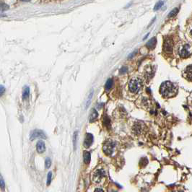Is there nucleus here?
<instances>
[{
	"label": "nucleus",
	"mask_w": 192,
	"mask_h": 192,
	"mask_svg": "<svg viewBox=\"0 0 192 192\" xmlns=\"http://www.w3.org/2000/svg\"><path fill=\"white\" fill-rule=\"evenodd\" d=\"M93 90H92L91 91H90V93H89V95H88V97H87V100H86V105H85V107L87 108L90 104V103H91V100H92V98H93Z\"/></svg>",
	"instance_id": "15"
},
{
	"label": "nucleus",
	"mask_w": 192,
	"mask_h": 192,
	"mask_svg": "<svg viewBox=\"0 0 192 192\" xmlns=\"http://www.w3.org/2000/svg\"><path fill=\"white\" fill-rule=\"evenodd\" d=\"M21 1H23V2H28L30 0H21Z\"/></svg>",
	"instance_id": "29"
},
{
	"label": "nucleus",
	"mask_w": 192,
	"mask_h": 192,
	"mask_svg": "<svg viewBox=\"0 0 192 192\" xmlns=\"http://www.w3.org/2000/svg\"><path fill=\"white\" fill-rule=\"evenodd\" d=\"M157 43V39L156 38H152V39H150V41H148L146 44L147 47L150 49H152L155 47V45Z\"/></svg>",
	"instance_id": "11"
},
{
	"label": "nucleus",
	"mask_w": 192,
	"mask_h": 192,
	"mask_svg": "<svg viewBox=\"0 0 192 192\" xmlns=\"http://www.w3.org/2000/svg\"><path fill=\"white\" fill-rule=\"evenodd\" d=\"M142 130V127L140 123H136L134 126V132L136 134H140Z\"/></svg>",
	"instance_id": "17"
},
{
	"label": "nucleus",
	"mask_w": 192,
	"mask_h": 192,
	"mask_svg": "<svg viewBox=\"0 0 192 192\" xmlns=\"http://www.w3.org/2000/svg\"><path fill=\"white\" fill-rule=\"evenodd\" d=\"M163 4H164V2H163V1H160V2H158L157 4L155 5V7H154V10H158L159 9H160V8L163 7Z\"/></svg>",
	"instance_id": "19"
},
{
	"label": "nucleus",
	"mask_w": 192,
	"mask_h": 192,
	"mask_svg": "<svg viewBox=\"0 0 192 192\" xmlns=\"http://www.w3.org/2000/svg\"><path fill=\"white\" fill-rule=\"evenodd\" d=\"M178 12V8H175L173 9L171 12L169 13L168 15V18H173V17H175Z\"/></svg>",
	"instance_id": "18"
},
{
	"label": "nucleus",
	"mask_w": 192,
	"mask_h": 192,
	"mask_svg": "<svg viewBox=\"0 0 192 192\" xmlns=\"http://www.w3.org/2000/svg\"><path fill=\"white\" fill-rule=\"evenodd\" d=\"M98 112L96 111L95 109H93V111H92L91 113H90V122L95 121L98 118Z\"/></svg>",
	"instance_id": "12"
},
{
	"label": "nucleus",
	"mask_w": 192,
	"mask_h": 192,
	"mask_svg": "<svg viewBox=\"0 0 192 192\" xmlns=\"http://www.w3.org/2000/svg\"><path fill=\"white\" fill-rule=\"evenodd\" d=\"M105 171L103 169H98L95 171L93 175V180L95 183H100L102 178L105 176Z\"/></svg>",
	"instance_id": "6"
},
{
	"label": "nucleus",
	"mask_w": 192,
	"mask_h": 192,
	"mask_svg": "<svg viewBox=\"0 0 192 192\" xmlns=\"http://www.w3.org/2000/svg\"><path fill=\"white\" fill-rule=\"evenodd\" d=\"M191 47L188 44L180 46L178 49V54L181 58H187L191 54Z\"/></svg>",
	"instance_id": "3"
},
{
	"label": "nucleus",
	"mask_w": 192,
	"mask_h": 192,
	"mask_svg": "<svg viewBox=\"0 0 192 192\" xmlns=\"http://www.w3.org/2000/svg\"><path fill=\"white\" fill-rule=\"evenodd\" d=\"M83 157H84V162L86 164H88L90 162V160H91V155H90V153L89 152L85 151L83 154Z\"/></svg>",
	"instance_id": "13"
},
{
	"label": "nucleus",
	"mask_w": 192,
	"mask_h": 192,
	"mask_svg": "<svg viewBox=\"0 0 192 192\" xmlns=\"http://www.w3.org/2000/svg\"><path fill=\"white\" fill-rule=\"evenodd\" d=\"M36 149L37 151L39 153H43L46 150V146H45V143L43 141H38L37 145H36Z\"/></svg>",
	"instance_id": "9"
},
{
	"label": "nucleus",
	"mask_w": 192,
	"mask_h": 192,
	"mask_svg": "<svg viewBox=\"0 0 192 192\" xmlns=\"http://www.w3.org/2000/svg\"><path fill=\"white\" fill-rule=\"evenodd\" d=\"M185 76L187 80L192 81V65H189L185 70Z\"/></svg>",
	"instance_id": "10"
},
{
	"label": "nucleus",
	"mask_w": 192,
	"mask_h": 192,
	"mask_svg": "<svg viewBox=\"0 0 192 192\" xmlns=\"http://www.w3.org/2000/svg\"><path fill=\"white\" fill-rule=\"evenodd\" d=\"M163 50L168 53H172L173 51V42L170 38H166L164 41L163 44Z\"/></svg>",
	"instance_id": "5"
},
{
	"label": "nucleus",
	"mask_w": 192,
	"mask_h": 192,
	"mask_svg": "<svg viewBox=\"0 0 192 192\" xmlns=\"http://www.w3.org/2000/svg\"><path fill=\"white\" fill-rule=\"evenodd\" d=\"M93 135L90 133H87L85 135V138L84 141V147H90L93 142Z\"/></svg>",
	"instance_id": "8"
},
{
	"label": "nucleus",
	"mask_w": 192,
	"mask_h": 192,
	"mask_svg": "<svg viewBox=\"0 0 192 192\" xmlns=\"http://www.w3.org/2000/svg\"><path fill=\"white\" fill-rule=\"evenodd\" d=\"M160 91L161 95L165 98H170L176 93V87L170 82H164L160 86Z\"/></svg>",
	"instance_id": "1"
},
{
	"label": "nucleus",
	"mask_w": 192,
	"mask_h": 192,
	"mask_svg": "<svg viewBox=\"0 0 192 192\" xmlns=\"http://www.w3.org/2000/svg\"><path fill=\"white\" fill-rule=\"evenodd\" d=\"M95 192H104V191H103V188H96V189H95Z\"/></svg>",
	"instance_id": "28"
},
{
	"label": "nucleus",
	"mask_w": 192,
	"mask_h": 192,
	"mask_svg": "<svg viewBox=\"0 0 192 192\" xmlns=\"http://www.w3.org/2000/svg\"><path fill=\"white\" fill-rule=\"evenodd\" d=\"M78 133L77 132H75L74 133V138H73V142H74V147L76 150L77 148V136H78Z\"/></svg>",
	"instance_id": "20"
},
{
	"label": "nucleus",
	"mask_w": 192,
	"mask_h": 192,
	"mask_svg": "<svg viewBox=\"0 0 192 192\" xmlns=\"http://www.w3.org/2000/svg\"><path fill=\"white\" fill-rule=\"evenodd\" d=\"M115 145H116V143L111 140H108L106 141L104 145H103V150L105 152L106 155H111V154L113 153V150H114V147H115Z\"/></svg>",
	"instance_id": "4"
},
{
	"label": "nucleus",
	"mask_w": 192,
	"mask_h": 192,
	"mask_svg": "<svg viewBox=\"0 0 192 192\" xmlns=\"http://www.w3.org/2000/svg\"><path fill=\"white\" fill-rule=\"evenodd\" d=\"M142 87V81L140 79H132L129 83V88L132 93H137Z\"/></svg>",
	"instance_id": "2"
},
{
	"label": "nucleus",
	"mask_w": 192,
	"mask_h": 192,
	"mask_svg": "<svg viewBox=\"0 0 192 192\" xmlns=\"http://www.w3.org/2000/svg\"><path fill=\"white\" fill-rule=\"evenodd\" d=\"M191 35H192V30H191Z\"/></svg>",
	"instance_id": "30"
},
{
	"label": "nucleus",
	"mask_w": 192,
	"mask_h": 192,
	"mask_svg": "<svg viewBox=\"0 0 192 192\" xmlns=\"http://www.w3.org/2000/svg\"><path fill=\"white\" fill-rule=\"evenodd\" d=\"M30 95V88L29 87H25L23 92V99L26 100L28 98Z\"/></svg>",
	"instance_id": "14"
},
{
	"label": "nucleus",
	"mask_w": 192,
	"mask_h": 192,
	"mask_svg": "<svg viewBox=\"0 0 192 192\" xmlns=\"http://www.w3.org/2000/svg\"><path fill=\"white\" fill-rule=\"evenodd\" d=\"M0 184H1V188H2V189H4L5 187V183L4 179H3V178H2V175L0 176Z\"/></svg>",
	"instance_id": "23"
},
{
	"label": "nucleus",
	"mask_w": 192,
	"mask_h": 192,
	"mask_svg": "<svg viewBox=\"0 0 192 192\" xmlns=\"http://www.w3.org/2000/svg\"><path fill=\"white\" fill-rule=\"evenodd\" d=\"M0 89H1V95H2L4 94V93L5 92V88L3 87L2 85H1V88Z\"/></svg>",
	"instance_id": "27"
},
{
	"label": "nucleus",
	"mask_w": 192,
	"mask_h": 192,
	"mask_svg": "<svg viewBox=\"0 0 192 192\" xmlns=\"http://www.w3.org/2000/svg\"><path fill=\"white\" fill-rule=\"evenodd\" d=\"M51 165V160H50V158H46V161H45V167L46 168H49L50 166Z\"/></svg>",
	"instance_id": "22"
},
{
	"label": "nucleus",
	"mask_w": 192,
	"mask_h": 192,
	"mask_svg": "<svg viewBox=\"0 0 192 192\" xmlns=\"http://www.w3.org/2000/svg\"><path fill=\"white\" fill-rule=\"evenodd\" d=\"M37 138H46V135L44 132L41 130L35 129L31 132L30 133V140H33Z\"/></svg>",
	"instance_id": "7"
},
{
	"label": "nucleus",
	"mask_w": 192,
	"mask_h": 192,
	"mask_svg": "<svg viewBox=\"0 0 192 192\" xmlns=\"http://www.w3.org/2000/svg\"><path fill=\"white\" fill-rule=\"evenodd\" d=\"M127 71H128L127 67H122V68L121 69V70H120V73H121V74H125Z\"/></svg>",
	"instance_id": "25"
},
{
	"label": "nucleus",
	"mask_w": 192,
	"mask_h": 192,
	"mask_svg": "<svg viewBox=\"0 0 192 192\" xmlns=\"http://www.w3.org/2000/svg\"><path fill=\"white\" fill-rule=\"evenodd\" d=\"M112 86H113V80L112 79H108L106 82V83H105V89L107 90H108L112 87Z\"/></svg>",
	"instance_id": "16"
},
{
	"label": "nucleus",
	"mask_w": 192,
	"mask_h": 192,
	"mask_svg": "<svg viewBox=\"0 0 192 192\" xmlns=\"http://www.w3.org/2000/svg\"><path fill=\"white\" fill-rule=\"evenodd\" d=\"M137 52H138V51L137 50H136V51H134V52L133 53H132L129 56V58H132V57H134V56L137 53Z\"/></svg>",
	"instance_id": "26"
},
{
	"label": "nucleus",
	"mask_w": 192,
	"mask_h": 192,
	"mask_svg": "<svg viewBox=\"0 0 192 192\" xmlns=\"http://www.w3.org/2000/svg\"><path fill=\"white\" fill-rule=\"evenodd\" d=\"M51 180H52V173L51 172H49L48 173V175H47V185H50L51 182Z\"/></svg>",
	"instance_id": "21"
},
{
	"label": "nucleus",
	"mask_w": 192,
	"mask_h": 192,
	"mask_svg": "<svg viewBox=\"0 0 192 192\" xmlns=\"http://www.w3.org/2000/svg\"><path fill=\"white\" fill-rule=\"evenodd\" d=\"M9 9V7L7 6V5L5 4H2V5H1V10H2V11L3 12V11H5L7 10H8Z\"/></svg>",
	"instance_id": "24"
}]
</instances>
